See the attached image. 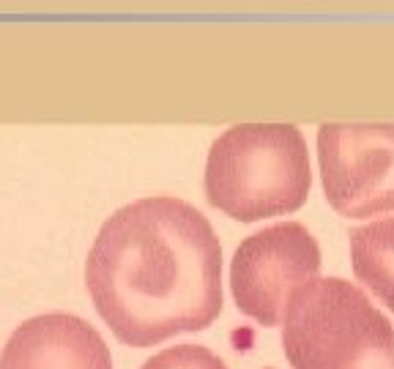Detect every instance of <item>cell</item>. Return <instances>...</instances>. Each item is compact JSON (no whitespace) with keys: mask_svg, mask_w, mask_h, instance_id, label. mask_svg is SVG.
Returning a JSON list of instances; mask_svg holds the SVG:
<instances>
[{"mask_svg":"<svg viewBox=\"0 0 394 369\" xmlns=\"http://www.w3.org/2000/svg\"><path fill=\"white\" fill-rule=\"evenodd\" d=\"M318 165L326 200L339 216L394 211V123H323Z\"/></svg>","mask_w":394,"mask_h":369,"instance_id":"5","label":"cell"},{"mask_svg":"<svg viewBox=\"0 0 394 369\" xmlns=\"http://www.w3.org/2000/svg\"><path fill=\"white\" fill-rule=\"evenodd\" d=\"M310 189L307 140L293 123H241L211 142L205 197L236 222L296 214Z\"/></svg>","mask_w":394,"mask_h":369,"instance_id":"2","label":"cell"},{"mask_svg":"<svg viewBox=\"0 0 394 369\" xmlns=\"http://www.w3.org/2000/svg\"><path fill=\"white\" fill-rule=\"evenodd\" d=\"M351 263L356 279L394 312V216L351 230Z\"/></svg>","mask_w":394,"mask_h":369,"instance_id":"7","label":"cell"},{"mask_svg":"<svg viewBox=\"0 0 394 369\" xmlns=\"http://www.w3.org/2000/svg\"><path fill=\"white\" fill-rule=\"evenodd\" d=\"M282 323L293 369H394V326L348 279L326 277L301 287Z\"/></svg>","mask_w":394,"mask_h":369,"instance_id":"3","label":"cell"},{"mask_svg":"<svg viewBox=\"0 0 394 369\" xmlns=\"http://www.w3.org/2000/svg\"><path fill=\"white\" fill-rule=\"evenodd\" d=\"M0 369H113V358L88 320L47 312L17 326L0 353Z\"/></svg>","mask_w":394,"mask_h":369,"instance_id":"6","label":"cell"},{"mask_svg":"<svg viewBox=\"0 0 394 369\" xmlns=\"http://www.w3.org/2000/svg\"><path fill=\"white\" fill-rule=\"evenodd\" d=\"M320 246L301 222H277L241 241L230 260V290L238 312L271 328L290 298L318 279Z\"/></svg>","mask_w":394,"mask_h":369,"instance_id":"4","label":"cell"},{"mask_svg":"<svg viewBox=\"0 0 394 369\" xmlns=\"http://www.w3.org/2000/svg\"><path fill=\"white\" fill-rule=\"evenodd\" d=\"M85 284L118 340L151 347L219 317L222 244L186 200H135L102 225L85 260Z\"/></svg>","mask_w":394,"mask_h":369,"instance_id":"1","label":"cell"},{"mask_svg":"<svg viewBox=\"0 0 394 369\" xmlns=\"http://www.w3.org/2000/svg\"><path fill=\"white\" fill-rule=\"evenodd\" d=\"M140 369H227V364L203 344H175L148 358Z\"/></svg>","mask_w":394,"mask_h":369,"instance_id":"8","label":"cell"}]
</instances>
